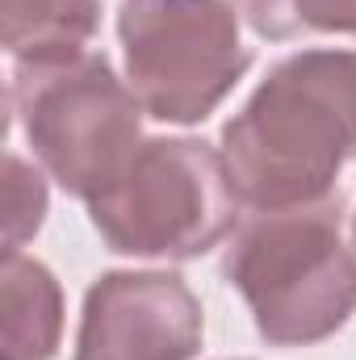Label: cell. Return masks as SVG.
Segmentation results:
<instances>
[{"label":"cell","instance_id":"obj_10","mask_svg":"<svg viewBox=\"0 0 356 360\" xmlns=\"http://www.w3.org/2000/svg\"><path fill=\"white\" fill-rule=\"evenodd\" d=\"M46 214V184L21 155L4 160V252H17Z\"/></svg>","mask_w":356,"mask_h":360},{"label":"cell","instance_id":"obj_4","mask_svg":"<svg viewBox=\"0 0 356 360\" xmlns=\"http://www.w3.org/2000/svg\"><path fill=\"white\" fill-rule=\"evenodd\" d=\"M235 201L222 151L201 139H143L89 214L109 252L193 260L231 235Z\"/></svg>","mask_w":356,"mask_h":360},{"label":"cell","instance_id":"obj_1","mask_svg":"<svg viewBox=\"0 0 356 360\" xmlns=\"http://www.w3.org/2000/svg\"><path fill=\"white\" fill-rule=\"evenodd\" d=\"M222 160L252 210L310 205L356 160V51H302L268 72L222 130Z\"/></svg>","mask_w":356,"mask_h":360},{"label":"cell","instance_id":"obj_11","mask_svg":"<svg viewBox=\"0 0 356 360\" xmlns=\"http://www.w3.org/2000/svg\"><path fill=\"white\" fill-rule=\"evenodd\" d=\"M352 256H356V222H352Z\"/></svg>","mask_w":356,"mask_h":360},{"label":"cell","instance_id":"obj_9","mask_svg":"<svg viewBox=\"0 0 356 360\" xmlns=\"http://www.w3.org/2000/svg\"><path fill=\"white\" fill-rule=\"evenodd\" d=\"M235 13L272 42L302 34H356V0H235Z\"/></svg>","mask_w":356,"mask_h":360},{"label":"cell","instance_id":"obj_3","mask_svg":"<svg viewBox=\"0 0 356 360\" xmlns=\"http://www.w3.org/2000/svg\"><path fill=\"white\" fill-rule=\"evenodd\" d=\"M8 101L38 164L80 201L105 193L143 143L139 96L96 51L17 59Z\"/></svg>","mask_w":356,"mask_h":360},{"label":"cell","instance_id":"obj_6","mask_svg":"<svg viewBox=\"0 0 356 360\" xmlns=\"http://www.w3.org/2000/svg\"><path fill=\"white\" fill-rule=\"evenodd\" d=\"M201 302L177 272H105L84 297L76 360H193Z\"/></svg>","mask_w":356,"mask_h":360},{"label":"cell","instance_id":"obj_5","mask_svg":"<svg viewBox=\"0 0 356 360\" xmlns=\"http://www.w3.org/2000/svg\"><path fill=\"white\" fill-rule=\"evenodd\" d=\"M117 34L130 89L143 113L160 122L193 126L210 117L252 68L227 0H122Z\"/></svg>","mask_w":356,"mask_h":360},{"label":"cell","instance_id":"obj_7","mask_svg":"<svg viewBox=\"0 0 356 360\" xmlns=\"http://www.w3.org/2000/svg\"><path fill=\"white\" fill-rule=\"evenodd\" d=\"M0 360H51L63 335V293L46 264L4 252L0 264Z\"/></svg>","mask_w":356,"mask_h":360},{"label":"cell","instance_id":"obj_2","mask_svg":"<svg viewBox=\"0 0 356 360\" xmlns=\"http://www.w3.org/2000/svg\"><path fill=\"white\" fill-rule=\"evenodd\" d=\"M344 197L252 210L222 256V276L243 293L260 340L306 348L336 335L356 310V256L340 239Z\"/></svg>","mask_w":356,"mask_h":360},{"label":"cell","instance_id":"obj_8","mask_svg":"<svg viewBox=\"0 0 356 360\" xmlns=\"http://www.w3.org/2000/svg\"><path fill=\"white\" fill-rule=\"evenodd\" d=\"M0 17L13 59H55L84 51L101 8L96 0H0Z\"/></svg>","mask_w":356,"mask_h":360}]
</instances>
